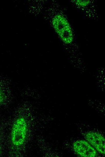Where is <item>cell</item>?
Here are the masks:
<instances>
[{
	"label": "cell",
	"mask_w": 105,
	"mask_h": 157,
	"mask_svg": "<svg viewBox=\"0 0 105 157\" xmlns=\"http://www.w3.org/2000/svg\"><path fill=\"white\" fill-rule=\"evenodd\" d=\"M85 138L96 150L101 154H105V139L101 134L97 132L90 131L86 133Z\"/></svg>",
	"instance_id": "obj_4"
},
{
	"label": "cell",
	"mask_w": 105,
	"mask_h": 157,
	"mask_svg": "<svg viewBox=\"0 0 105 157\" xmlns=\"http://www.w3.org/2000/svg\"><path fill=\"white\" fill-rule=\"evenodd\" d=\"M74 151L78 155L83 157H94L97 155L96 150L88 142L78 140L73 144Z\"/></svg>",
	"instance_id": "obj_3"
},
{
	"label": "cell",
	"mask_w": 105,
	"mask_h": 157,
	"mask_svg": "<svg viewBox=\"0 0 105 157\" xmlns=\"http://www.w3.org/2000/svg\"><path fill=\"white\" fill-rule=\"evenodd\" d=\"M28 126L27 120L23 116L18 117L13 124L11 132V140L14 146L19 147L25 142Z\"/></svg>",
	"instance_id": "obj_2"
},
{
	"label": "cell",
	"mask_w": 105,
	"mask_h": 157,
	"mask_svg": "<svg viewBox=\"0 0 105 157\" xmlns=\"http://www.w3.org/2000/svg\"><path fill=\"white\" fill-rule=\"evenodd\" d=\"M75 4L78 6L81 7H84L89 4V0H74L72 1Z\"/></svg>",
	"instance_id": "obj_5"
},
{
	"label": "cell",
	"mask_w": 105,
	"mask_h": 157,
	"mask_svg": "<svg viewBox=\"0 0 105 157\" xmlns=\"http://www.w3.org/2000/svg\"><path fill=\"white\" fill-rule=\"evenodd\" d=\"M52 24L56 31L62 41L66 44L72 43L73 40V33L67 19L62 15L58 14L53 18Z\"/></svg>",
	"instance_id": "obj_1"
},
{
	"label": "cell",
	"mask_w": 105,
	"mask_h": 157,
	"mask_svg": "<svg viewBox=\"0 0 105 157\" xmlns=\"http://www.w3.org/2000/svg\"><path fill=\"white\" fill-rule=\"evenodd\" d=\"M5 100V95L4 91L0 84V105L2 104Z\"/></svg>",
	"instance_id": "obj_6"
}]
</instances>
